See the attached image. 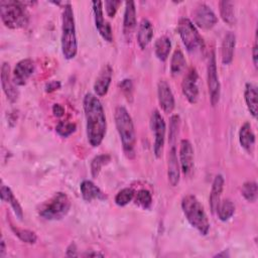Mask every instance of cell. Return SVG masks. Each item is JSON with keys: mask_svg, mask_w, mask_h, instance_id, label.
<instances>
[{"mask_svg": "<svg viewBox=\"0 0 258 258\" xmlns=\"http://www.w3.org/2000/svg\"><path fill=\"white\" fill-rule=\"evenodd\" d=\"M55 131L61 137H69L76 131V124L69 121H60L57 123Z\"/></svg>", "mask_w": 258, "mask_h": 258, "instance_id": "obj_36", "label": "cell"}, {"mask_svg": "<svg viewBox=\"0 0 258 258\" xmlns=\"http://www.w3.org/2000/svg\"><path fill=\"white\" fill-rule=\"evenodd\" d=\"M224 188V177L222 174H217L214 178L211 194H210V208L212 213H216L221 202V196Z\"/></svg>", "mask_w": 258, "mask_h": 258, "instance_id": "obj_23", "label": "cell"}, {"mask_svg": "<svg viewBox=\"0 0 258 258\" xmlns=\"http://www.w3.org/2000/svg\"><path fill=\"white\" fill-rule=\"evenodd\" d=\"M88 256H103L102 254H98V253H88Z\"/></svg>", "mask_w": 258, "mask_h": 258, "instance_id": "obj_45", "label": "cell"}, {"mask_svg": "<svg viewBox=\"0 0 258 258\" xmlns=\"http://www.w3.org/2000/svg\"><path fill=\"white\" fill-rule=\"evenodd\" d=\"M235 44H236V36L233 32L229 31L224 36L223 42H222V48H221V57L222 62L224 64H229L233 60L234 56V50H235Z\"/></svg>", "mask_w": 258, "mask_h": 258, "instance_id": "obj_22", "label": "cell"}, {"mask_svg": "<svg viewBox=\"0 0 258 258\" xmlns=\"http://www.w3.org/2000/svg\"><path fill=\"white\" fill-rule=\"evenodd\" d=\"M179 163L177 159L176 149L174 146H171L168 154V162H167V176L168 181L172 186L177 185L179 181Z\"/></svg>", "mask_w": 258, "mask_h": 258, "instance_id": "obj_19", "label": "cell"}, {"mask_svg": "<svg viewBox=\"0 0 258 258\" xmlns=\"http://www.w3.org/2000/svg\"><path fill=\"white\" fill-rule=\"evenodd\" d=\"M216 213L218 214V217H219V219L221 221L226 222V221H228L234 215V213H235V205L229 199L224 200V201L220 202Z\"/></svg>", "mask_w": 258, "mask_h": 258, "instance_id": "obj_30", "label": "cell"}, {"mask_svg": "<svg viewBox=\"0 0 258 258\" xmlns=\"http://www.w3.org/2000/svg\"><path fill=\"white\" fill-rule=\"evenodd\" d=\"M52 113L55 117H61L64 114V108L60 104H54L52 106Z\"/></svg>", "mask_w": 258, "mask_h": 258, "instance_id": "obj_41", "label": "cell"}, {"mask_svg": "<svg viewBox=\"0 0 258 258\" xmlns=\"http://www.w3.org/2000/svg\"><path fill=\"white\" fill-rule=\"evenodd\" d=\"M257 38L255 37V41H254V45H253V48H252V57H253V63L255 66V68H257Z\"/></svg>", "mask_w": 258, "mask_h": 258, "instance_id": "obj_42", "label": "cell"}, {"mask_svg": "<svg viewBox=\"0 0 258 258\" xmlns=\"http://www.w3.org/2000/svg\"><path fill=\"white\" fill-rule=\"evenodd\" d=\"M219 9L223 21L229 25H234L236 22L234 3L231 1H220Z\"/></svg>", "mask_w": 258, "mask_h": 258, "instance_id": "obj_28", "label": "cell"}, {"mask_svg": "<svg viewBox=\"0 0 258 258\" xmlns=\"http://www.w3.org/2000/svg\"><path fill=\"white\" fill-rule=\"evenodd\" d=\"M111 156L108 154H100L95 156L91 161V173L93 177H97L102 169V167L109 163Z\"/></svg>", "mask_w": 258, "mask_h": 258, "instance_id": "obj_31", "label": "cell"}, {"mask_svg": "<svg viewBox=\"0 0 258 258\" xmlns=\"http://www.w3.org/2000/svg\"><path fill=\"white\" fill-rule=\"evenodd\" d=\"M239 141L241 146L248 152L252 153L255 146V134L249 122H245L239 130Z\"/></svg>", "mask_w": 258, "mask_h": 258, "instance_id": "obj_20", "label": "cell"}, {"mask_svg": "<svg viewBox=\"0 0 258 258\" xmlns=\"http://www.w3.org/2000/svg\"><path fill=\"white\" fill-rule=\"evenodd\" d=\"M150 126L154 136V143H153V152L155 157L159 158L162 155L163 147H164V140H165V131L166 126L163 117L161 114L155 110L151 114L150 118Z\"/></svg>", "mask_w": 258, "mask_h": 258, "instance_id": "obj_8", "label": "cell"}, {"mask_svg": "<svg viewBox=\"0 0 258 258\" xmlns=\"http://www.w3.org/2000/svg\"><path fill=\"white\" fill-rule=\"evenodd\" d=\"M194 23L202 29H211L218 22L215 12L205 3L199 4L194 10Z\"/></svg>", "mask_w": 258, "mask_h": 258, "instance_id": "obj_10", "label": "cell"}, {"mask_svg": "<svg viewBox=\"0 0 258 258\" xmlns=\"http://www.w3.org/2000/svg\"><path fill=\"white\" fill-rule=\"evenodd\" d=\"M71 209L69 197L61 191L55 192L39 209V216L45 220H60L67 216Z\"/></svg>", "mask_w": 258, "mask_h": 258, "instance_id": "obj_6", "label": "cell"}, {"mask_svg": "<svg viewBox=\"0 0 258 258\" xmlns=\"http://www.w3.org/2000/svg\"><path fill=\"white\" fill-rule=\"evenodd\" d=\"M177 31L182 40V43L188 51H196L204 45L203 38L200 35L196 25L186 17L179 19Z\"/></svg>", "mask_w": 258, "mask_h": 258, "instance_id": "obj_7", "label": "cell"}, {"mask_svg": "<svg viewBox=\"0 0 258 258\" xmlns=\"http://www.w3.org/2000/svg\"><path fill=\"white\" fill-rule=\"evenodd\" d=\"M5 254V242L2 239L1 243H0V257H3Z\"/></svg>", "mask_w": 258, "mask_h": 258, "instance_id": "obj_43", "label": "cell"}, {"mask_svg": "<svg viewBox=\"0 0 258 258\" xmlns=\"http://www.w3.org/2000/svg\"><path fill=\"white\" fill-rule=\"evenodd\" d=\"M59 88H60V83L58 81H52V82H49L45 86V92L51 93V92H54V91L58 90Z\"/></svg>", "mask_w": 258, "mask_h": 258, "instance_id": "obj_40", "label": "cell"}, {"mask_svg": "<svg viewBox=\"0 0 258 258\" xmlns=\"http://www.w3.org/2000/svg\"><path fill=\"white\" fill-rule=\"evenodd\" d=\"M93 11H94V18H95V25L97 30L99 31L100 35L103 37L104 40L111 42L113 40V33L111 25L104 19L103 16V2L101 1H93Z\"/></svg>", "mask_w": 258, "mask_h": 258, "instance_id": "obj_12", "label": "cell"}, {"mask_svg": "<svg viewBox=\"0 0 258 258\" xmlns=\"http://www.w3.org/2000/svg\"><path fill=\"white\" fill-rule=\"evenodd\" d=\"M170 48H171V41H170V38L166 35H162L158 37L154 43L155 55L161 61H164L167 59Z\"/></svg>", "mask_w": 258, "mask_h": 258, "instance_id": "obj_27", "label": "cell"}, {"mask_svg": "<svg viewBox=\"0 0 258 258\" xmlns=\"http://www.w3.org/2000/svg\"><path fill=\"white\" fill-rule=\"evenodd\" d=\"M61 52L67 59H72L78 51L76 25L72 5L67 3L62 12L61 23Z\"/></svg>", "mask_w": 258, "mask_h": 258, "instance_id": "obj_3", "label": "cell"}, {"mask_svg": "<svg viewBox=\"0 0 258 258\" xmlns=\"http://www.w3.org/2000/svg\"><path fill=\"white\" fill-rule=\"evenodd\" d=\"M80 190L83 199L87 202H92L93 200H105L107 198L105 194L93 181L88 179L82 181Z\"/></svg>", "mask_w": 258, "mask_h": 258, "instance_id": "obj_21", "label": "cell"}, {"mask_svg": "<svg viewBox=\"0 0 258 258\" xmlns=\"http://www.w3.org/2000/svg\"><path fill=\"white\" fill-rule=\"evenodd\" d=\"M181 209L187 222L202 235L210 231V223L203 205L194 195H186L181 200Z\"/></svg>", "mask_w": 258, "mask_h": 258, "instance_id": "obj_4", "label": "cell"}, {"mask_svg": "<svg viewBox=\"0 0 258 258\" xmlns=\"http://www.w3.org/2000/svg\"><path fill=\"white\" fill-rule=\"evenodd\" d=\"M179 163L183 174L187 175L194 168V148L187 139H182L179 143Z\"/></svg>", "mask_w": 258, "mask_h": 258, "instance_id": "obj_16", "label": "cell"}, {"mask_svg": "<svg viewBox=\"0 0 258 258\" xmlns=\"http://www.w3.org/2000/svg\"><path fill=\"white\" fill-rule=\"evenodd\" d=\"M185 67V58L182 51L177 48L174 50L170 60V73L172 76L179 75Z\"/></svg>", "mask_w": 258, "mask_h": 258, "instance_id": "obj_29", "label": "cell"}, {"mask_svg": "<svg viewBox=\"0 0 258 258\" xmlns=\"http://www.w3.org/2000/svg\"><path fill=\"white\" fill-rule=\"evenodd\" d=\"M83 104L88 141L93 147H97L102 143L107 129L104 108L98 97L91 93L85 95Z\"/></svg>", "mask_w": 258, "mask_h": 258, "instance_id": "obj_1", "label": "cell"}, {"mask_svg": "<svg viewBox=\"0 0 258 258\" xmlns=\"http://www.w3.org/2000/svg\"><path fill=\"white\" fill-rule=\"evenodd\" d=\"M0 16L3 24L11 29L22 28L28 23L26 7L24 3L20 1H0Z\"/></svg>", "mask_w": 258, "mask_h": 258, "instance_id": "obj_5", "label": "cell"}, {"mask_svg": "<svg viewBox=\"0 0 258 258\" xmlns=\"http://www.w3.org/2000/svg\"><path fill=\"white\" fill-rule=\"evenodd\" d=\"M1 86L7 99L14 103L17 101L19 92L15 87L13 79L10 75V67L8 62H3L1 66Z\"/></svg>", "mask_w": 258, "mask_h": 258, "instance_id": "obj_15", "label": "cell"}, {"mask_svg": "<svg viewBox=\"0 0 258 258\" xmlns=\"http://www.w3.org/2000/svg\"><path fill=\"white\" fill-rule=\"evenodd\" d=\"M135 192L130 187H125L119 190L115 197V203L119 207H124L128 205L134 199Z\"/></svg>", "mask_w": 258, "mask_h": 258, "instance_id": "obj_35", "label": "cell"}, {"mask_svg": "<svg viewBox=\"0 0 258 258\" xmlns=\"http://www.w3.org/2000/svg\"><path fill=\"white\" fill-rule=\"evenodd\" d=\"M11 230L17 236L22 242L28 243V244H34L37 240V236L34 232L26 229H19L13 225H11Z\"/></svg>", "mask_w": 258, "mask_h": 258, "instance_id": "obj_34", "label": "cell"}, {"mask_svg": "<svg viewBox=\"0 0 258 258\" xmlns=\"http://www.w3.org/2000/svg\"><path fill=\"white\" fill-rule=\"evenodd\" d=\"M115 124L125 155L128 158H133L135 154L136 134L132 118L123 106H118L115 110Z\"/></svg>", "mask_w": 258, "mask_h": 258, "instance_id": "obj_2", "label": "cell"}, {"mask_svg": "<svg viewBox=\"0 0 258 258\" xmlns=\"http://www.w3.org/2000/svg\"><path fill=\"white\" fill-rule=\"evenodd\" d=\"M178 126H179V117L177 115H173L170 118V125H169V143L171 146H174V142L178 133Z\"/></svg>", "mask_w": 258, "mask_h": 258, "instance_id": "obj_37", "label": "cell"}, {"mask_svg": "<svg viewBox=\"0 0 258 258\" xmlns=\"http://www.w3.org/2000/svg\"><path fill=\"white\" fill-rule=\"evenodd\" d=\"M134 202L140 208L147 210L151 207V204H152L151 194L147 189H140L134 196Z\"/></svg>", "mask_w": 258, "mask_h": 258, "instance_id": "obj_33", "label": "cell"}, {"mask_svg": "<svg viewBox=\"0 0 258 258\" xmlns=\"http://www.w3.org/2000/svg\"><path fill=\"white\" fill-rule=\"evenodd\" d=\"M257 88L251 83H247L245 86L244 91V97L245 102L247 105V108L250 112V114L253 116V118L257 117L258 113V102H257Z\"/></svg>", "mask_w": 258, "mask_h": 258, "instance_id": "obj_25", "label": "cell"}, {"mask_svg": "<svg viewBox=\"0 0 258 258\" xmlns=\"http://www.w3.org/2000/svg\"><path fill=\"white\" fill-rule=\"evenodd\" d=\"M242 196L245 198L246 201L250 203H254L257 200V194H258V188H257V183L255 181H247L242 185L241 188Z\"/></svg>", "mask_w": 258, "mask_h": 258, "instance_id": "obj_32", "label": "cell"}, {"mask_svg": "<svg viewBox=\"0 0 258 258\" xmlns=\"http://www.w3.org/2000/svg\"><path fill=\"white\" fill-rule=\"evenodd\" d=\"M0 192H1V200L3 202H6V203H9V205L11 206L12 210L14 211L15 213V216L19 219V220H22L23 219V211H22V208L20 206V204L18 203L17 199L14 197L12 190L5 184H2L1 185V188H0Z\"/></svg>", "mask_w": 258, "mask_h": 258, "instance_id": "obj_26", "label": "cell"}, {"mask_svg": "<svg viewBox=\"0 0 258 258\" xmlns=\"http://www.w3.org/2000/svg\"><path fill=\"white\" fill-rule=\"evenodd\" d=\"M136 28V8L133 1L125 3V11L123 18V32L127 40L130 41L134 29Z\"/></svg>", "mask_w": 258, "mask_h": 258, "instance_id": "obj_18", "label": "cell"}, {"mask_svg": "<svg viewBox=\"0 0 258 258\" xmlns=\"http://www.w3.org/2000/svg\"><path fill=\"white\" fill-rule=\"evenodd\" d=\"M120 88L122 90V92L127 96V97H131L132 95V89H133V86H132V82L131 80H123L121 83H120Z\"/></svg>", "mask_w": 258, "mask_h": 258, "instance_id": "obj_39", "label": "cell"}, {"mask_svg": "<svg viewBox=\"0 0 258 258\" xmlns=\"http://www.w3.org/2000/svg\"><path fill=\"white\" fill-rule=\"evenodd\" d=\"M207 80H208V89H209L211 104L212 106H216L220 100L221 85H220L219 76H218L216 55L214 51H212L209 56V61L207 67Z\"/></svg>", "mask_w": 258, "mask_h": 258, "instance_id": "obj_9", "label": "cell"}, {"mask_svg": "<svg viewBox=\"0 0 258 258\" xmlns=\"http://www.w3.org/2000/svg\"><path fill=\"white\" fill-rule=\"evenodd\" d=\"M198 72L195 68H190L183 77L181 82V90L182 94L186 98V100L195 104L199 99V86H198Z\"/></svg>", "mask_w": 258, "mask_h": 258, "instance_id": "obj_11", "label": "cell"}, {"mask_svg": "<svg viewBox=\"0 0 258 258\" xmlns=\"http://www.w3.org/2000/svg\"><path fill=\"white\" fill-rule=\"evenodd\" d=\"M34 69H35V64L32 59L24 58L19 60L16 63L12 74V79L14 84L16 86H24L27 83L28 79L32 76Z\"/></svg>", "mask_w": 258, "mask_h": 258, "instance_id": "obj_13", "label": "cell"}, {"mask_svg": "<svg viewBox=\"0 0 258 258\" xmlns=\"http://www.w3.org/2000/svg\"><path fill=\"white\" fill-rule=\"evenodd\" d=\"M157 96H158V103L162 111L166 114H169L173 111L175 106L174 97L170 86L164 80H160L157 84Z\"/></svg>", "mask_w": 258, "mask_h": 258, "instance_id": "obj_14", "label": "cell"}, {"mask_svg": "<svg viewBox=\"0 0 258 258\" xmlns=\"http://www.w3.org/2000/svg\"><path fill=\"white\" fill-rule=\"evenodd\" d=\"M112 75H113V70L109 63L105 64L101 69L94 83V91L96 93V96L103 97L108 93V90L112 81Z\"/></svg>", "mask_w": 258, "mask_h": 258, "instance_id": "obj_17", "label": "cell"}, {"mask_svg": "<svg viewBox=\"0 0 258 258\" xmlns=\"http://www.w3.org/2000/svg\"><path fill=\"white\" fill-rule=\"evenodd\" d=\"M221 256H223V257H226V256H229V254H228V253H226V251H223V252H221V253H218V254L216 255V257H221Z\"/></svg>", "mask_w": 258, "mask_h": 258, "instance_id": "obj_44", "label": "cell"}, {"mask_svg": "<svg viewBox=\"0 0 258 258\" xmlns=\"http://www.w3.org/2000/svg\"><path fill=\"white\" fill-rule=\"evenodd\" d=\"M153 37V26L148 19H142L138 26L137 42L141 49H144Z\"/></svg>", "mask_w": 258, "mask_h": 258, "instance_id": "obj_24", "label": "cell"}, {"mask_svg": "<svg viewBox=\"0 0 258 258\" xmlns=\"http://www.w3.org/2000/svg\"><path fill=\"white\" fill-rule=\"evenodd\" d=\"M120 5H121V1H115V0L105 1V8H106L107 15L109 17H114Z\"/></svg>", "mask_w": 258, "mask_h": 258, "instance_id": "obj_38", "label": "cell"}]
</instances>
